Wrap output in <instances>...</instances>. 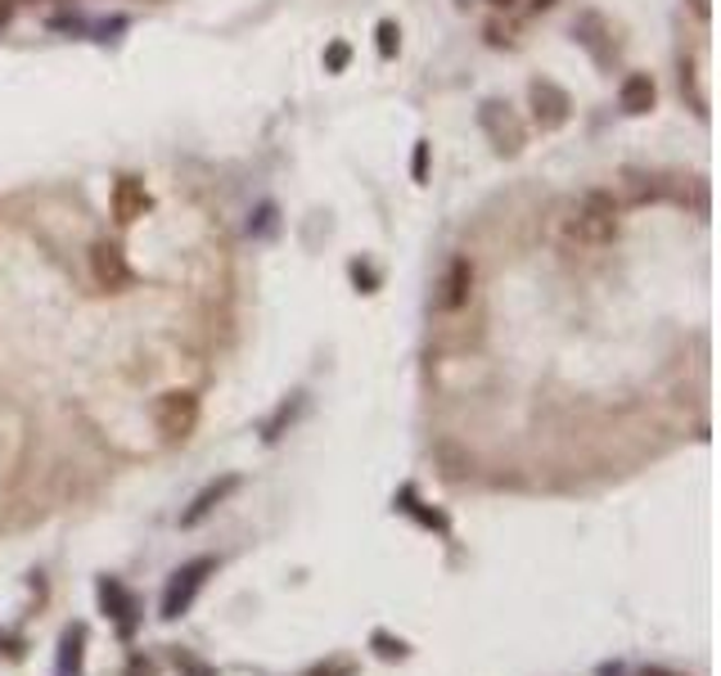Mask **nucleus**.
I'll return each mask as SVG.
<instances>
[{
  "instance_id": "nucleus-9",
  "label": "nucleus",
  "mask_w": 721,
  "mask_h": 676,
  "mask_svg": "<svg viewBox=\"0 0 721 676\" xmlns=\"http://www.w3.org/2000/svg\"><path fill=\"white\" fill-rule=\"evenodd\" d=\"M149 212V190L140 176H118V185H113V217H118L123 225L140 221Z\"/></svg>"
},
{
  "instance_id": "nucleus-16",
  "label": "nucleus",
  "mask_w": 721,
  "mask_h": 676,
  "mask_svg": "<svg viewBox=\"0 0 721 676\" xmlns=\"http://www.w3.org/2000/svg\"><path fill=\"white\" fill-rule=\"evenodd\" d=\"M410 176L415 180H429V140H420V144H415V154H410Z\"/></svg>"
},
{
  "instance_id": "nucleus-6",
  "label": "nucleus",
  "mask_w": 721,
  "mask_h": 676,
  "mask_svg": "<svg viewBox=\"0 0 721 676\" xmlns=\"http://www.w3.org/2000/svg\"><path fill=\"white\" fill-rule=\"evenodd\" d=\"M91 276H95V284H100L104 293H123V289L136 280L131 267H127L123 244H113V240H95V244H91Z\"/></svg>"
},
{
  "instance_id": "nucleus-15",
  "label": "nucleus",
  "mask_w": 721,
  "mask_h": 676,
  "mask_svg": "<svg viewBox=\"0 0 721 676\" xmlns=\"http://www.w3.org/2000/svg\"><path fill=\"white\" fill-rule=\"evenodd\" d=\"M298 406H302V393H298V397H293V406H289V401H284V406H280V410H276V420H271V424H267V442H276V438H280V429H284V424H289V420H293V410H298Z\"/></svg>"
},
{
  "instance_id": "nucleus-7",
  "label": "nucleus",
  "mask_w": 721,
  "mask_h": 676,
  "mask_svg": "<svg viewBox=\"0 0 721 676\" xmlns=\"http://www.w3.org/2000/svg\"><path fill=\"white\" fill-rule=\"evenodd\" d=\"M469 298H474V261L461 253V257L446 261V276L438 284V307L442 312H461V307H469Z\"/></svg>"
},
{
  "instance_id": "nucleus-17",
  "label": "nucleus",
  "mask_w": 721,
  "mask_h": 676,
  "mask_svg": "<svg viewBox=\"0 0 721 676\" xmlns=\"http://www.w3.org/2000/svg\"><path fill=\"white\" fill-rule=\"evenodd\" d=\"M374 645H379V654H384V658H406V654H410L406 641H388L384 631H374Z\"/></svg>"
},
{
  "instance_id": "nucleus-10",
  "label": "nucleus",
  "mask_w": 721,
  "mask_h": 676,
  "mask_svg": "<svg viewBox=\"0 0 721 676\" xmlns=\"http://www.w3.org/2000/svg\"><path fill=\"white\" fill-rule=\"evenodd\" d=\"M654 104H659V86H654L650 72H631V78H623V86H618V108L623 113L640 118V113H650Z\"/></svg>"
},
{
  "instance_id": "nucleus-11",
  "label": "nucleus",
  "mask_w": 721,
  "mask_h": 676,
  "mask_svg": "<svg viewBox=\"0 0 721 676\" xmlns=\"http://www.w3.org/2000/svg\"><path fill=\"white\" fill-rule=\"evenodd\" d=\"M100 605L118 618V627H123V636H131L136 631V595L118 582V578H104L100 582Z\"/></svg>"
},
{
  "instance_id": "nucleus-3",
  "label": "nucleus",
  "mask_w": 721,
  "mask_h": 676,
  "mask_svg": "<svg viewBox=\"0 0 721 676\" xmlns=\"http://www.w3.org/2000/svg\"><path fill=\"white\" fill-rule=\"evenodd\" d=\"M154 424H159V433L167 442L189 438V433H195V424H199V393L195 388H167L159 397V406H154Z\"/></svg>"
},
{
  "instance_id": "nucleus-21",
  "label": "nucleus",
  "mask_w": 721,
  "mask_h": 676,
  "mask_svg": "<svg viewBox=\"0 0 721 676\" xmlns=\"http://www.w3.org/2000/svg\"><path fill=\"white\" fill-rule=\"evenodd\" d=\"M491 5H514V0H491Z\"/></svg>"
},
{
  "instance_id": "nucleus-2",
  "label": "nucleus",
  "mask_w": 721,
  "mask_h": 676,
  "mask_svg": "<svg viewBox=\"0 0 721 676\" xmlns=\"http://www.w3.org/2000/svg\"><path fill=\"white\" fill-rule=\"evenodd\" d=\"M217 573V559L212 555H199V559H189L185 569L172 573V582L163 586V618H181L189 605H195V595L208 586V578Z\"/></svg>"
},
{
  "instance_id": "nucleus-12",
  "label": "nucleus",
  "mask_w": 721,
  "mask_h": 676,
  "mask_svg": "<svg viewBox=\"0 0 721 676\" xmlns=\"http://www.w3.org/2000/svg\"><path fill=\"white\" fill-rule=\"evenodd\" d=\"M82 650H86V627L72 622L59 641V676H82Z\"/></svg>"
},
{
  "instance_id": "nucleus-4",
  "label": "nucleus",
  "mask_w": 721,
  "mask_h": 676,
  "mask_svg": "<svg viewBox=\"0 0 721 676\" xmlns=\"http://www.w3.org/2000/svg\"><path fill=\"white\" fill-rule=\"evenodd\" d=\"M478 127L487 131V140L497 144V154H505V159H514L519 149H523V140H527L523 123L514 118L510 104H501V100H482V108H478Z\"/></svg>"
},
{
  "instance_id": "nucleus-5",
  "label": "nucleus",
  "mask_w": 721,
  "mask_h": 676,
  "mask_svg": "<svg viewBox=\"0 0 721 676\" xmlns=\"http://www.w3.org/2000/svg\"><path fill=\"white\" fill-rule=\"evenodd\" d=\"M527 104H533V118H537L542 131H563L568 118H573V100H568V91L546 82V78H537L533 86H527Z\"/></svg>"
},
{
  "instance_id": "nucleus-1",
  "label": "nucleus",
  "mask_w": 721,
  "mask_h": 676,
  "mask_svg": "<svg viewBox=\"0 0 721 676\" xmlns=\"http://www.w3.org/2000/svg\"><path fill=\"white\" fill-rule=\"evenodd\" d=\"M618 199L609 190H586L582 203L568 217V235H573L582 248H604L618 240Z\"/></svg>"
},
{
  "instance_id": "nucleus-13",
  "label": "nucleus",
  "mask_w": 721,
  "mask_h": 676,
  "mask_svg": "<svg viewBox=\"0 0 721 676\" xmlns=\"http://www.w3.org/2000/svg\"><path fill=\"white\" fill-rule=\"evenodd\" d=\"M374 36H379V59H393L397 50H402V27L393 23V19H379V27H374Z\"/></svg>"
},
{
  "instance_id": "nucleus-20",
  "label": "nucleus",
  "mask_w": 721,
  "mask_h": 676,
  "mask_svg": "<svg viewBox=\"0 0 721 676\" xmlns=\"http://www.w3.org/2000/svg\"><path fill=\"white\" fill-rule=\"evenodd\" d=\"M176 667H185V672H195V676H212L203 663H195V658H189V654H176Z\"/></svg>"
},
{
  "instance_id": "nucleus-8",
  "label": "nucleus",
  "mask_w": 721,
  "mask_h": 676,
  "mask_svg": "<svg viewBox=\"0 0 721 676\" xmlns=\"http://www.w3.org/2000/svg\"><path fill=\"white\" fill-rule=\"evenodd\" d=\"M240 487H244V478H240V474H221V478H212V482L203 487V492H199L195 501H189V510L181 514V528H199V523H203L217 505L231 501V497L240 492Z\"/></svg>"
},
{
  "instance_id": "nucleus-19",
  "label": "nucleus",
  "mask_w": 721,
  "mask_h": 676,
  "mask_svg": "<svg viewBox=\"0 0 721 676\" xmlns=\"http://www.w3.org/2000/svg\"><path fill=\"white\" fill-rule=\"evenodd\" d=\"M686 5H690V14L699 23H712V0H686Z\"/></svg>"
},
{
  "instance_id": "nucleus-18",
  "label": "nucleus",
  "mask_w": 721,
  "mask_h": 676,
  "mask_svg": "<svg viewBox=\"0 0 721 676\" xmlns=\"http://www.w3.org/2000/svg\"><path fill=\"white\" fill-rule=\"evenodd\" d=\"M352 280H357L361 293H374V284H379V276L365 267V261H352Z\"/></svg>"
},
{
  "instance_id": "nucleus-14",
  "label": "nucleus",
  "mask_w": 721,
  "mask_h": 676,
  "mask_svg": "<svg viewBox=\"0 0 721 676\" xmlns=\"http://www.w3.org/2000/svg\"><path fill=\"white\" fill-rule=\"evenodd\" d=\"M348 59H352V46H348V42H334V46L325 50V72H344Z\"/></svg>"
}]
</instances>
